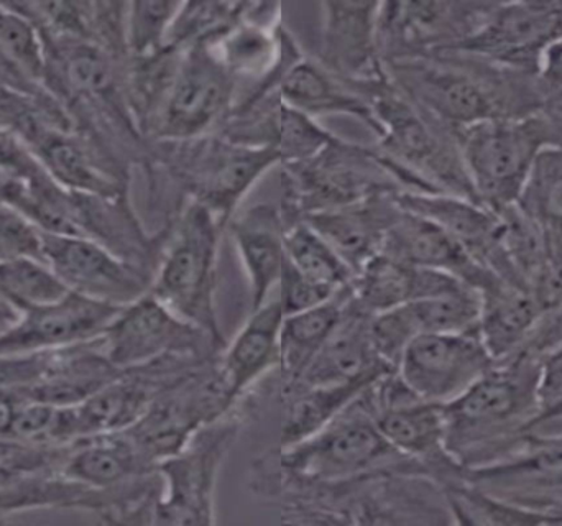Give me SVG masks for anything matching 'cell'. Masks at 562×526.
<instances>
[{"label":"cell","instance_id":"obj_13","mask_svg":"<svg viewBox=\"0 0 562 526\" xmlns=\"http://www.w3.org/2000/svg\"><path fill=\"white\" fill-rule=\"evenodd\" d=\"M497 2H382L379 42L383 61L451 52L474 36Z\"/></svg>","mask_w":562,"mask_h":526},{"label":"cell","instance_id":"obj_28","mask_svg":"<svg viewBox=\"0 0 562 526\" xmlns=\"http://www.w3.org/2000/svg\"><path fill=\"white\" fill-rule=\"evenodd\" d=\"M479 294V334L495 362L510 359L530 343L547 313L533 291L504 280H495Z\"/></svg>","mask_w":562,"mask_h":526},{"label":"cell","instance_id":"obj_1","mask_svg":"<svg viewBox=\"0 0 562 526\" xmlns=\"http://www.w3.org/2000/svg\"><path fill=\"white\" fill-rule=\"evenodd\" d=\"M249 485L254 495L279 505L286 524H452L441 485L418 472H382L344 482L267 479Z\"/></svg>","mask_w":562,"mask_h":526},{"label":"cell","instance_id":"obj_2","mask_svg":"<svg viewBox=\"0 0 562 526\" xmlns=\"http://www.w3.org/2000/svg\"><path fill=\"white\" fill-rule=\"evenodd\" d=\"M369 387L319 432L254 458L249 481L344 482L382 472L429 475L419 462L383 438L370 405Z\"/></svg>","mask_w":562,"mask_h":526},{"label":"cell","instance_id":"obj_18","mask_svg":"<svg viewBox=\"0 0 562 526\" xmlns=\"http://www.w3.org/2000/svg\"><path fill=\"white\" fill-rule=\"evenodd\" d=\"M380 3L359 0L321 3L317 63L357 92L390 79L379 42Z\"/></svg>","mask_w":562,"mask_h":526},{"label":"cell","instance_id":"obj_33","mask_svg":"<svg viewBox=\"0 0 562 526\" xmlns=\"http://www.w3.org/2000/svg\"><path fill=\"white\" fill-rule=\"evenodd\" d=\"M284 246L288 265L301 277L334 290H344L352 284L356 275L349 265L340 259L339 254L306 221H286Z\"/></svg>","mask_w":562,"mask_h":526},{"label":"cell","instance_id":"obj_36","mask_svg":"<svg viewBox=\"0 0 562 526\" xmlns=\"http://www.w3.org/2000/svg\"><path fill=\"white\" fill-rule=\"evenodd\" d=\"M246 9L247 2H181L168 45L211 46L243 19Z\"/></svg>","mask_w":562,"mask_h":526},{"label":"cell","instance_id":"obj_21","mask_svg":"<svg viewBox=\"0 0 562 526\" xmlns=\"http://www.w3.org/2000/svg\"><path fill=\"white\" fill-rule=\"evenodd\" d=\"M380 254L413 267L452 275L477 291L498 280L494 273L475 264L442 227L403 208L386 233Z\"/></svg>","mask_w":562,"mask_h":526},{"label":"cell","instance_id":"obj_24","mask_svg":"<svg viewBox=\"0 0 562 526\" xmlns=\"http://www.w3.org/2000/svg\"><path fill=\"white\" fill-rule=\"evenodd\" d=\"M157 471L127 432L88 436L72 443L58 475L89 491L108 494Z\"/></svg>","mask_w":562,"mask_h":526},{"label":"cell","instance_id":"obj_20","mask_svg":"<svg viewBox=\"0 0 562 526\" xmlns=\"http://www.w3.org/2000/svg\"><path fill=\"white\" fill-rule=\"evenodd\" d=\"M373 314L367 313L350 294L344 306L342 316L336 329L314 357L303 376L290 385L327 387L356 382L363 379H379L383 373L396 370L380 359L373 347L370 323Z\"/></svg>","mask_w":562,"mask_h":526},{"label":"cell","instance_id":"obj_44","mask_svg":"<svg viewBox=\"0 0 562 526\" xmlns=\"http://www.w3.org/2000/svg\"><path fill=\"white\" fill-rule=\"evenodd\" d=\"M26 184H29V181H23L22 178L0 168V204L16 210L23 194H25Z\"/></svg>","mask_w":562,"mask_h":526},{"label":"cell","instance_id":"obj_37","mask_svg":"<svg viewBox=\"0 0 562 526\" xmlns=\"http://www.w3.org/2000/svg\"><path fill=\"white\" fill-rule=\"evenodd\" d=\"M181 2L138 0L125 10V48L128 59L145 58L167 48Z\"/></svg>","mask_w":562,"mask_h":526},{"label":"cell","instance_id":"obj_8","mask_svg":"<svg viewBox=\"0 0 562 526\" xmlns=\"http://www.w3.org/2000/svg\"><path fill=\"white\" fill-rule=\"evenodd\" d=\"M148 164L167 170L183 193L184 203L206 208L227 230L250 191L273 168L279 155L266 148L236 144L213 134L177 144H154Z\"/></svg>","mask_w":562,"mask_h":526},{"label":"cell","instance_id":"obj_11","mask_svg":"<svg viewBox=\"0 0 562 526\" xmlns=\"http://www.w3.org/2000/svg\"><path fill=\"white\" fill-rule=\"evenodd\" d=\"M237 104V82L207 46L184 49L164 111L148 141L177 144L216 134Z\"/></svg>","mask_w":562,"mask_h":526},{"label":"cell","instance_id":"obj_12","mask_svg":"<svg viewBox=\"0 0 562 526\" xmlns=\"http://www.w3.org/2000/svg\"><path fill=\"white\" fill-rule=\"evenodd\" d=\"M373 416L383 438L406 458L419 462L439 485L464 478L465 469L446 451L445 410L425 402L396 370L369 387Z\"/></svg>","mask_w":562,"mask_h":526},{"label":"cell","instance_id":"obj_40","mask_svg":"<svg viewBox=\"0 0 562 526\" xmlns=\"http://www.w3.org/2000/svg\"><path fill=\"white\" fill-rule=\"evenodd\" d=\"M0 168L29 183L48 175L22 135L5 125H0Z\"/></svg>","mask_w":562,"mask_h":526},{"label":"cell","instance_id":"obj_34","mask_svg":"<svg viewBox=\"0 0 562 526\" xmlns=\"http://www.w3.org/2000/svg\"><path fill=\"white\" fill-rule=\"evenodd\" d=\"M0 63L29 88L45 82V40L36 23L13 3H0Z\"/></svg>","mask_w":562,"mask_h":526},{"label":"cell","instance_id":"obj_3","mask_svg":"<svg viewBox=\"0 0 562 526\" xmlns=\"http://www.w3.org/2000/svg\"><path fill=\"white\" fill-rule=\"evenodd\" d=\"M540 356L520 350L495 363L445 410L446 451L462 469L492 461L495 449L541 419Z\"/></svg>","mask_w":562,"mask_h":526},{"label":"cell","instance_id":"obj_5","mask_svg":"<svg viewBox=\"0 0 562 526\" xmlns=\"http://www.w3.org/2000/svg\"><path fill=\"white\" fill-rule=\"evenodd\" d=\"M415 191V181L376 147L336 137L319 154L283 165L284 220L350 206L380 194Z\"/></svg>","mask_w":562,"mask_h":526},{"label":"cell","instance_id":"obj_35","mask_svg":"<svg viewBox=\"0 0 562 526\" xmlns=\"http://www.w3.org/2000/svg\"><path fill=\"white\" fill-rule=\"evenodd\" d=\"M68 293L55 271L38 257L0 260V298L19 313L58 301Z\"/></svg>","mask_w":562,"mask_h":526},{"label":"cell","instance_id":"obj_10","mask_svg":"<svg viewBox=\"0 0 562 526\" xmlns=\"http://www.w3.org/2000/svg\"><path fill=\"white\" fill-rule=\"evenodd\" d=\"M98 347L112 367L125 372L168 356L216 359L226 346L181 320L148 291L121 307Z\"/></svg>","mask_w":562,"mask_h":526},{"label":"cell","instance_id":"obj_43","mask_svg":"<svg viewBox=\"0 0 562 526\" xmlns=\"http://www.w3.org/2000/svg\"><path fill=\"white\" fill-rule=\"evenodd\" d=\"M562 340V304L553 313L548 314L543 321H541L540 327L537 333L531 337L530 343L527 344L525 349L530 352L541 356L547 352L551 347L557 346Z\"/></svg>","mask_w":562,"mask_h":526},{"label":"cell","instance_id":"obj_4","mask_svg":"<svg viewBox=\"0 0 562 526\" xmlns=\"http://www.w3.org/2000/svg\"><path fill=\"white\" fill-rule=\"evenodd\" d=\"M360 94L370 102L376 119V148L415 181L419 193L477 201L458 135L451 128L416 108L392 79L362 89Z\"/></svg>","mask_w":562,"mask_h":526},{"label":"cell","instance_id":"obj_32","mask_svg":"<svg viewBox=\"0 0 562 526\" xmlns=\"http://www.w3.org/2000/svg\"><path fill=\"white\" fill-rule=\"evenodd\" d=\"M412 339L423 334L464 333L481 317V294L471 284L393 307Z\"/></svg>","mask_w":562,"mask_h":526},{"label":"cell","instance_id":"obj_9","mask_svg":"<svg viewBox=\"0 0 562 526\" xmlns=\"http://www.w3.org/2000/svg\"><path fill=\"white\" fill-rule=\"evenodd\" d=\"M260 395H244L226 415L201 428L181 451L157 466L164 482L155 525H214L221 469L254 413Z\"/></svg>","mask_w":562,"mask_h":526},{"label":"cell","instance_id":"obj_14","mask_svg":"<svg viewBox=\"0 0 562 526\" xmlns=\"http://www.w3.org/2000/svg\"><path fill=\"white\" fill-rule=\"evenodd\" d=\"M495 363L475 327L415 337L400 357L396 373L416 396L442 406L464 395Z\"/></svg>","mask_w":562,"mask_h":526},{"label":"cell","instance_id":"obj_30","mask_svg":"<svg viewBox=\"0 0 562 526\" xmlns=\"http://www.w3.org/2000/svg\"><path fill=\"white\" fill-rule=\"evenodd\" d=\"M352 294V284L319 306L284 314L280 329V372L286 382L300 379L336 329L344 306Z\"/></svg>","mask_w":562,"mask_h":526},{"label":"cell","instance_id":"obj_42","mask_svg":"<svg viewBox=\"0 0 562 526\" xmlns=\"http://www.w3.org/2000/svg\"><path fill=\"white\" fill-rule=\"evenodd\" d=\"M541 418L562 413V340L540 356Z\"/></svg>","mask_w":562,"mask_h":526},{"label":"cell","instance_id":"obj_41","mask_svg":"<svg viewBox=\"0 0 562 526\" xmlns=\"http://www.w3.org/2000/svg\"><path fill=\"white\" fill-rule=\"evenodd\" d=\"M541 109L562 119V38L550 46L537 72Z\"/></svg>","mask_w":562,"mask_h":526},{"label":"cell","instance_id":"obj_19","mask_svg":"<svg viewBox=\"0 0 562 526\" xmlns=\"http://www.w3.org/2000/svg\"><path fill=\"white\" fill-rule=\"evenodd\" d=\"M395 200L403 210L422 214L442 227L475 264L507 283L521 287L505 254L502 220L495 211L469 198L445 193L402 191Z\"/></svg>","mask_w":562,"mask_h":526},{"label":"cell","instance_id":"obj_38","mask_svg":"<svg viewBox=\"0 0 562 526\" xmlns=\"http://www.w3.org/2000/svg\"><path fill=\"white\" fill-rule=\"evenodd\" d=\"M42 257V233L19 211L0 204V260Z\"/></svg>","mask_w":562,"mask_h":526},{"label":"cell","instance_id":"obj_27","mask_svg":"<svg viewBox=\"0 0 562 526\" xmlns=\"http://www.w3.org/2000/svg\"><path fill=\"white\" fill-rule=\"evenodd\" d=\"M461 284L464 281L452 275L413 267L379 254L357 271L352 294L367 313L379 314L412 301L446 293Z\"/></svg>","mask_w":562,"mask_h":526},{"label":"cell","instance_id":"obj_31","mask_svg":"<svg viewBox=\"0 0 562 526\" xmlns=\"http://www.w3.org/2000/svg\"><path fill=\"white\" fill-rule=\"evenodd\" d=\"M517 204L543 233L550 264L562 262V145L538 157Z\"/></svg>","mask_w":562,"mask_h":526},{"label":"cell","instance_id":"obj_45","mask_svg":"<svg viewBox=\"0 0 562 526\" xmlns=\"http://www.w3.org/2000/svg\"><path fill=\"white\" fill-rule=\"evenodd\" d=\"M20 313L12 306V304L7 303L5 300L0 298V336L10 327L15 324V321L19 320Z\"/></svg>","mask_w":562,"mask_h":526},{"label":"cell","instance_id":"obj_29","mask_svg":"<svg viewBox=\"0 0 562 526\" xmlns=\"http://www.w3.org/2000/svg\"><path fill=\"white\" fill-rule=\"evenodd\" d=\"M375 380L363 379L327 387H297L281 380L283 383H280L279 392L284 413L280 446L293 445L319 432Z\"/></svg>","mask_w":562,"mask_h":526},{"label":"cell","instance_id":"obj_7","mask_svg":"<svg viewBox=\"0 0 562 526\" xmlns=\"http://www.w3.org/2000/svg\"><path fill=\"white\" fill-rule=\"evenodd\" d=\"M224 230L201 204L187 201L171 216L170 236L150 293L175 314L226 346L217 320V260Z\"/></svg>","mask_w":562,"mask_h":526},{"label":"cell","instance_id":"obj_15","mask_svg":"<svg viewBox=\"0 0 562 526\" xmlns=\"http://www.w3.org/2000/svg\"><path fill=\"white\" fill-rule=\"evenodd\" d=\"M561 38L562 2H498L482 29L451 52L537 75L544 53Z\"/></svg>","mask_w":562,"mask_h":526},{"label":"cell","instance_id":"obj_25","mask_svg":"<svg viewBox=\"0 0 562 526\" xmlns=\"http://www.w3.org/2000/svg\"><path fill=\"white\" fill-rule=\"evenodd\" d=\"M395 194H380L350 206L303 217L349 265L353 275L379 256L386 233L398 216Z\"/></svg>","mask_w":562,"mask_h":526},{"label":"cell","instance_id":"obj_39","mask_svg":"<svg viewBox=\"0 0 562 526\" xmlns=\"http://www.w3.org/2000/svg\"><path fill=\"white\" fill-rule=\"evenodd\" d=\"M340 291L342 290H334V288L326 287V284L307 280L288 265L286 271H284L280 281L279 298L281 304H283L284 314H293L327 303V301L337 296Z\"/></svg>","mask_w":562,"mask_h":526},{"label":"cell","instance_id":"obj_26","mask_svg":"<svg viewBox=\"0 0 562 526\" xmlns=\"http://www.w3.org/2000/svg\"><path fill=\"white\" fill-rule=\"evenodd\" d=\"M273 94L283 104L311 119L349 115L376 134L372 105L352 86L327 71L317 59L301 56L277 86Z\"/></svg>","mask_w":562,"mask_h":526},{"label":"cell","instance_id":"obj_22","mask_svg":"<svg viewBox=\"0 0 562 526\" xmlns=\"http://www.w3.org/2000/svg\"><path fill=\"white\" fill-rule=\"evenodd\" d=\"M249 287V313L270 300L288 268L284 221L281 208L256 204L237 213L227 230Z\"/></svg>","mask_w":562,"mask_h":526},{"label":"cell","instance_id":"obj_6","mask_svg":"<svg viewBox=\"0 0 562 526\" xmlns=\"http://www.w3.org/2000/svg\"><path fill=\"white\" fill-rule=\"evenodd\" d=\"M456 135L475 200L498 213L520 200L538 157L561 147L562 119L538 111L491 119Z\"/></svg>","mask_w":562,"mask_h":526},{"label":"cell","instance_id":"obj_16","mask_svg":"<svg viewBox=\"0 0 562 526\" xmlns=\"http://www.w3.org/2000/svg\"><path fill=\"white\" fill-rule=\"evenodd\" d=\"M122 306L69 291L53 303L20 313L0 336V360L69 350L101 339Z\"/></svg>","mask_w":562,"mask_h":526},{"label":"cell","instance_id":"obj_23","mask_svg":"<svg viewBox=\"0 0 562 526\" xmlns=\"http://www.w3.org/2000/svg\"><path fill=\"white\" fill-rule=\"evenodd\" d=\"M283 320L280 298H270L262 306L250 311L244 326L217 357V370L234 403L279 369Z\"/></svg>","mask_w":562,"mask_h":526},{"label":"cell","instance_id":"obj_17","mask_svg":"<svg viewBox=\"0 0 562 526\" xmlns=\"http://www.w3.org/2000/svg\"><path fill=\"white\" fill-rule=\"evenodd\" d=\"M42 257L68 291L114 306L144 296L154 280L85 236L42 233Z\"/></svg>","mask_w":562,"mask_h":526}]
</instances>
